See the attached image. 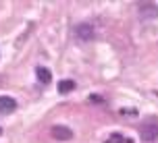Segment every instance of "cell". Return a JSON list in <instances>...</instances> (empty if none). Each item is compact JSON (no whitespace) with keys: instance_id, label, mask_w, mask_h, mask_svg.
<instances>
[{"instance_id":"cell-1","label":"cell","mask_w":158,"mask_h":143,"mask_svg":"<svg viewBox=\"0 0 158 143\" xmlns=\"http://www.w3.org/2000/svg\"><path fill=\"white\" fill-rule=\"evenodd\" d=\"M139 137H142V141H146V143L156 141V137H158V125H156V122H143L142 129H139Z\"/></svg>"},{"instance_id":"cell-2","label":"cell","mask_w":158,"mask_h":143,"mask_svg":"<svg viewBox=\"0 0 158 143\" xmlns=\"http://www.w3.org/2000/svg\"><path fill=\"white\" fill-rule=\"evenodd\" d=\"M50 135L54 137L56 141H69L73 137V131L67 125H52L50 127Z\"/></svg>"},{"instance_id":"cell-3","label":"cell","mask_w":158,"mask_h":143,"mask_svg":"<svg viewBox=\"0 0 158 143\" xmlns=\"http://www.w3.org/2000/svg\"><path fill=\"white\" fill-rule=\"evenodd\" d=\"M94 27L89 23H81V25H77V38L79 40H83V42H92L94 40Z\"/></svg>"},{"instance_id":"cell-4","label":"cell","mask_w":158,"mask_h":143,"mask_svg":"<svg viewBox=\"0 0 158 143\" xmlns=\"http://www.w3.org/2000/svg\"><path fill=\"white\" fill-rule=\"evenodd\" d=\"M17 108V102L8 95H0V112L2 114H10V112Z\"/></svg>"},{"instance_id":"cell-5","label":"cell","mask_w":158,"mask_h":143,"mask_svg":"<svg viewBox=\"0 0 158 143\" xmlns=\"http://www.w3.org/2000/svg\"><path fill=\"white\" fill-rule=\"evenodd\" d=\"M35 75H38V81L44 83V85H48V83L52 81V73L48 71L46 66H38V69H35Z\"/></svg>"},{"instance_id":"cell-6","label":"cell","mask_w":158,"mask_h":143,"mask_svg":"<svg viewBox=\"0 0 158 143\" xmlns=\"http://www.w3.org/2000/svg\"><path fill=\"white\" fill-rule=\"evenodd\" d=\"M73 89H75V81H71V79H63L58 83V93H69Z\"/></svg>"},{"instance_id":"cell-7","label":"cell","mask_w":158,"mask_h":143,"mask_svg":"<svg viewBox=\"0 0 158 143\" xmlns=\"http://www.w3.org/2000/svg\"><path fill=\"white\" fill-rule=\"evenodd\" d=\"M123 141H125V137L117 133V135H110V137H108V139H106L104 143H123Z\"/></svg>"},{"instance_id":"cell-8","label":"cell","mask_w":158,"mask_h":143,"mask_svg":"<svg viewBox=\"0 0 158 143\" xmlns=\"http://www.w3.org/2000/svg\"><path fill=\"white\" fill-rule=\"evenodd\" d=\"M92 102H100V104H102L104 100H102V97H98V95H92Z\"/></svg>"},{"instance_id":"cell-9","label":"cell","mask_w":158,"mask_h":143,"mask_svg":"<svg viewBox=\"0 0 158 143\" xmlns=\"http://www.w3.org/2000/svg\"><path fill=\"white\" fill-rule=\"evenodd\" d=\"M0 135H2V129H0Z\"/></svg>"}]
</instances>
